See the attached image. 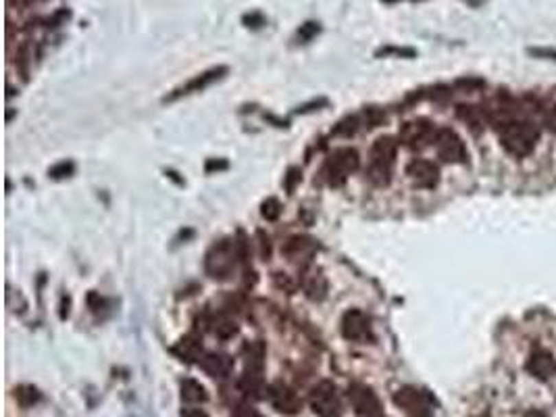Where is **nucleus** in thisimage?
<instances>
[{
    "mask_svg": "<svg viewBox=\"0 0 556 417\" xmlns=\"http://www.w3.org/2000/svg\"><path fill=\"white\" fill-rule=\"evenodd\" d=\"M540 138V130L535 124L527 122V119H513L507 126L500 128V144L502 148L513 155V157H527L533 153L535 144Z\"/></svg>",
    "mask_w": 556,
    "mask_h": 417,
    "instance_id": "obj_1",
    "label": "nucleus"
},
{
    "mask_svg": "<svg viewBox=\"0 0 556 417\" xmlns=\"http://www.w3.org/2000/svg\"><path fill=\"white\" fill-rule=\"evenodd\" d=\"M396 153H398V142L394 138L384 136L375 140L373 148H371V163H369V180L375 186L390 184Z\"/></svg>",
    "mask_w": 556,
    "mask_h": 417,
    "instance_id": "obj_2",
    "label": "nucleus"
},
{
    "mask_svg": "<svg viewBox=\"0 0 556 417\" xmlns=\"http://www.w3.org/2000/svg\"><path fill=\"white\" fill-rule=\"evenodd\" d=\"M240 261L235 240H219L211 247L205 259V269L215 280H227Z\"/></svg>",
    "mask_w": 556,
    "mask_h": 417,
    "instance_id": "obj_3",
    "label": "nucleus"
},
{
    "mask_svg": "<svg viewBox=\"0 0 556 417\" xmlns=\"http://www.w3.org/2000/svg\"><path fill=\"white\" fill-rule=\"evenodd\" d=\"M358 167H360V159L354 148H338L329 155L323 173L332 186H340Z\"/></svg>",
    "mask_w": 556,
    "mask_h": 417,
    "instance_id": "obj_4",
    "label": "nucleus"
},
{
    "mask_svg": "<svg viewBox=\"0 0 556 417\" xmlns=\"http://www.w3.org/2000/svg\"><path fill=\"white\" fill-rule=\"evenodd\" d=\"M436 128L434 124L429 122V119H413V122H406L402 128H400V134H398V140L417 150V148H423L427 146L429 142L436 140Z\"/></svg>",
    "mask_w": 556,
    "mask_h": 417,
    "instance_id": "obj_5",
    "label": "nucleus"
},
{
    "mask_svg": "<svg viewBox=\"0 0 556 417\" xmlns=\"http://www.w3.org/2000/svg\"><path fill=\"white\" fill-rule=\"evenodd\" d=\"M434 144H436L438 157L444 163H465L467 161V146L454 130H450V128L438 130Z\"/></svg>",
    "mask_w": 556,
    "mask_h": 417,
    "instance_id": "obj_6",
    "label": "nucleus"
},
{
    "mask_svg": "<svg viewBox=\"0 0 556 417\" xmlns=\"http://www.w3.org/2000/svg\"><path fill=\"white\" fill-rule=\"evenodd\" d=\"M225 74H227V67H225V65L211 67V69H207V71L194 76L192 80H188L185 84H181L179 88H175L169 96H165V102H173V100H177V98H181V96H190V94H194V92H202V90H207L209 86H213L215 82H219Z\"/></svg>",
    "mask_w": 556,
    "mask_h": 417,
    "instance_id": "obj_7",
    "label": "nucleus"
},
{
    "mask_svg": "<svg viewBox=\"0 0 556 417\" xmlns=\"http://www.w3.org/2000/svg\"><path fill=\"white\" fill-rule=\"evenodd\" d=\"M311 407L319 417H338L340 415V398L336 386L327 380L319 382L311 392Z\"/></svg>",
    "mask_w": 556,
    "mask_h": 417,
    "instance_id": "obj_8",
    "label": "nucleus"
},
{
    "mask_svg": "<svg viewBox=\"0 0 556 417\" xmlns=\"http://www.w3.org/2000/svg\"><path fill=\"white\" fill-rule=\"evenodd\" d=\"M348 398L354 407V411L360 417H378L382 415V403L378 394L364 384H352L348 388Z\"/></svg>",
    "mask_w": 556,
    "mask_h": 417,
    "instance_id": "obj_9",
    "label": "nucleus"
},
{
    "mask_svg": "<svg viewBox=\"0 0 556 417\" xmlns=\"http://www.w3.org/2000/svg\"><path fill=\"white\" fill-rule=\"evenodd\" d=\"M342 334H344V338H348L352 342H367V340L373 338L369 317L358 309H350L348 313H344V317H342Z\"/></svg>",
    "mask_w": 556,
    "mask_h": 417,
    "instance_id": "obj_10",
    "label": "nucleus"
},
{
    "mask_svg": "<svg viewBox=\"0 0 556 417\" xmlns=\"http://www.w3.org/2000/svg\"><path fill=\"white\" fill-rule=\"evenodd\" d=\"M394 403L413 415H429L431 398L427 392H423L415 386H404L394 394Z\"/></svg>",
    "mask_w": 556,
    "mask_h": 417,
    "instance_id": "obj_11",
    "label": "nucleus"
},
{
    "mask_svg": "<svg viewBox=\"0 0 556 417\" xmlns=\"http://www.w3.org/2000/svg\"><path fill=\"white\" fill-rule=\"evenodd\" d=\"M406 175L417 188H434L440 180L438 167L427 159H415L406 167Z\"/></svg>",
    "mask_w": 556,
    "mask_h": 417,
    "instance_id": "obj_12",
    "label": "nucleus"
},
{
    "mask_svg": "<svg viewBox=\"0 0 556 417\" xmlns=\"http://www.w3.org/2000/svg\"><path fill=\"white\" fill-rule=\"evenodd\" d=\"M267 396L271 401V405L279 411V413H286V415H294L302 409V401L298 398V394L283 386V384H273L269 390H267Z\"/></svg>",
    "mask_w": 556,
    "mask_h": 417,
    "instance_id": "obj_13",
    "label": "nucleus"
},
{
    "mask_svg": "<svg viewBox=\"0 0 556 417\" xmlns=\"http://www.w3.org/2000/svg\"><path fill=\"white\" fill-rule=\"evenodd\" d=\"M527 372L537 380H548L556 372V363L548 350H533L527 359Z\"/></svg>",
    "mask_w": 556,
    "mask_h": 417,
    "instance_id": "obj_14",
    "label": "nucleus"
},
{
    "mask_svg": "<svg viewBox=\"0 0 556 417\" xmlns=\"http://www.w3.org/2000/svg\"><path fill=\"white\" fill-rule=\"evenodd\" d=\"M315 253V245L308 240V238H302V236H294L286 243L283 247V255L292 261V263H308L311 261Z\"/></svg>",
    "mask_w": 556,
    "mask_h": 417,
    "instance_id": "obj_15",
    "label": "nucleus"
},
{
    "mask_svg": "<svg viewBox=\"0 0 556 417\" xmlns=\"http://www.w3.org/2000/svg\"><path fill=\"white\" fill-rule=\"evenodd\" d=\"M200 368L211 378H227L233 372V359L221 352H211L200 359Z\"/></svg>",
    "mask_w": 556,
    "mask_h": 417,
    "instance_id": "obj_16",
    "label": "nucleus"
},
{
    "mask_svg": "<svg viewBox=\"0 0 556 417\" xmlns=\"http://www.w3.org/2000/svg\"><path fill=\"white\" fill-rule=\"evenodd\" d=\"M173 352L179 357V359H183V361H188V363H192V361H200L202 359V342H200V338H196V336H183L175 346H173Z\"/></svg>",
    "mask_w": 556,
    "mask_h": 417,
    "instance_id": "obj_17",
    "label": "nucleus"
},
{
    "mask_svg": "<svg viewBox=\"0 0 556 417\" xmlns=\"http://www.w3.org/2000/svg\"><path fill=\"white\" fill-rule=\"evenodd\" d=\"M263 388H265V384H263L261 372H257V370H248V372H246V374L242 376V380H240V390H242L244 394L261 396Z\"/></svg>",
    "mask_w": 556,
    "mask_h": 417,
    "instance_id": "obj_18",
    "label": "nucleus"
},
{
    "mask_svg": "<svg viewBox=\"0 0 556 417\" xmlns=\"http://www.w3.org/2000/svg\"><path fill=\"white\" fill-rule=\"evenodd\" d=\"M181 398L188 401V403H205L207 401V390L196 380H183L181 382Z\"/></svg>",
    "mask_w": 556,
    "mask_h": 417,
    "instance_id": "obj_19",
    "label": "nucleus"
},
{
    "mask_svg": "<svg viewBox=\"0 0 556 417\" xmlns=\"http://www.w3.org/2000/svg\"><path fill=\"white\" fill-rule=\"evenodd\" d=\"M211 326H213V334L221 340H229L238 334V324L227 315H217Z\"/></svg>",
    "mask_w": 556,
    "mask_h": 417,
    "instance_id": "obj_20",
    "label": "nucleus"
},
{
    "mask_svg": "<svg viewBox=\"0 0 556 417\" xmlns=\"http://www.w3.org/2000/svg\"><path fill=\"white\" fill-rule=\"evenodd\" d=\"M304 290L313 301H321L325 296V292H327V282H325V278L321 273H313V275H308L304 280Z\"/></svg>",
    "mask_w": 556,
    "mask_h": 417,
    "instance_id": "obj_21",
    "label": "nucleus"
},
{
    "mask_svg": "<svg viewBox=\"0 0 556 417\" xmlns=\"http://www.w3.org/2000/svg\"><path fill=\"white\" fill-rule=\"evenodd\" d=\"M244 354H246V363H248V370H257L261 372L263 368V357H265V348L261 342H251L244 346Z\"/></svg>",
    "mask_w": 556,
    "mask_h": 417,
    "instance_id": "obj_22",
    "label": "nucleus"
},
{
    "mask_svg": "<svg viewBox=\"0 0 556 417\" xmlns=\"http://www.w3.org/2000/svg\"><path fill=\"white\" fill-rule=\"evenodd\" d=\"M321 34V23L319 21H306L296 30L294 42L296 44H308L311 40H315Z\"/></svg>",
    "mask_w": 556,
    "mask_h": 417,
    "instance_id": "obj_23",
    "label": "nucleus"
},
{
    "mask_svg": "<svg viewBox=\"0 0 556 417\" xmlns=\"http://www.w3.org/2000/svg\"><path fill=\"white\" fill-rule=\"evenodd\" d=\"M459 117L463 122L473 128V130H481V124H483V113L477 109V106H469V104H463L459 106Z\"/></svg>",
    "mask_w": 556,
    "mask_h": 417,
    "instance_id": "obj_24",
    "label": "nucleus"
},
{
    "mask_svg": "<svg viewBox=\"0 0 556 417\" xmlns=\"http://www.w3.org/2000/svg\"><path fill=\"white\" fill-rule=\"evenodd\" d=\"M15 398L19 401V405H23V407H32V405H36V403L40 401V392H38L34 386L23 384V386L15 388Z\"/></svg>",
    "mask_w": 556,
    "mask_h": 417,
    "instance_id": "obj_25",
    "label": "nucleus"
},
{
    "mask_svg": "<svg viewBox=\"0 0 556 417\" xmlns=\"http://www.w3.org/2000/svg\"><path fill=\"white\" fill-rule=\"evenodd\" d=\"M261 213H263V217H265L267 221H275V219L281 215V205H279V201H277V199H267V201L263 203V207H261Z\"/></svg>",
    "mask_w": 556,
    "mask_h": 417,
    "instance_id": "obj_26",
    "label": "nucleus"
},
{
    "mask_svg": "<svg viewBox=\"0 0 556 417\" xmlns=\"http://www.w3.org/2000/svg\"><path fill=\"white\" fill-rule=\"evenodd\" d=\"M356 128H358V119H356V117H346L344 122L338 124L336 134H338V136H352V134L356 132Z\"/></svg>",
    "mask_w": 556,
    "mask_h": 417,
    "instance_id": "obj_27",
    "label": "nucleus"
},
{
    "mask_svg": "<svg viewBox=\"0 0 556 417\" xmlns=\"http://www.w3.org/2000/svg\"><path fill=\"white\" fill-rule=\"evenodd\" d=\"M73 169H76V167H73V163L63 161V163L54 165V167L48 171V175H50V177H56V180H58V177H67V175H71V173H73Z\"/></svg>",
    "mask_w": 556,
    "mask_h": 417,
    "instance_id": "obj_28",
    "label": "nucleus"
},
{
    "mask_svg": "<svg viewBox=\"0 0 556 417\" xmlns=\"http://www.w3.org/2000/svg\"><path fill=\"white\" fill-rule=\"evenodd\" d=\"M242 21H244V25L246 27H253V30H259V27H263L265 23H267V19L261 15V13H246L244 17H242Z\"/></svg>",
    "mask_w": 556,
    "mask_h": 417,
    "instance_id": "obj_29",
    "label": "nucleus"
},
{
    "mask_svg": "<svg viewBox=\"0 0 556 417\" xmlns=\"http://www.w3.org/2000/svg\"><path fill=\"white\" fill-rule=\"evenodd\" d=\"M364 117H367V124H369V128H375V126H380V124L384 122V119H386L384 111H380V109H367Z\"/></svg>",
    "mask_w": 556,
    "mask_h": 417,
    "instance_id": "obj_30",
    "label": "nucleus"
},
{
    "mask_svg": "<svg viewBox=\"0 0 556 417\" xmlns=\"http://www.w3.org/2000/svg\"><path fill=\"white\" fill-rule=\"evenodd\" d=\"M456 88L465 90V92H471V90H477V88H483V80H477V78H461L456 82Z\"/></svg>",
    "mask_w": 556,
    "mask_h": 417,
    "instance_id": "obj_31",
    "label": "nucleus"
},
{
    "mask_svg": "<svg viewBox=\"0 0 556 417\" xmlns=\"http://www.w3.org/2000/svg\"><path fill=\"white\" fill-rule=\"evenodd\" d=\"M386 56V54H400V56H415V50L413 48H396V46H386V48H380L378 50V56Z\"/></svg>",
    "mask_w": 556,
    "mask_h": 417,
    "instance_id": "obj_32",
    "label": "nucleus"
},
{
    "mask_svg": "<svg viewBox=\"0 0 556 417\" xmlns=\"http://www.w3.org/2000/svg\"><path fill=\"white\" fill-rule=\"evenodd\" d=\"M300 177H302V173H300V169H296V167H292V169L288 171V175H286V188H288V192H294V188H296V184L300 182Z\"/></svg>",
    "mask_w": 556,
    "mask_h": 417,
    "instance_id": "obj_33",
    "label": "nucleus"
},
{
    "mask_svg": "<svg viewBox=\"0 0 556 417\" xmlns=\"http://www.w3.org/2000/svg\"><path fill=\"white\" fill-rule=\"evenodd\" d=\"M544 126H546L552 134H556V104L544 115Z\"/></svg>",
    "mask_w": 556,
    "mask_h": 417,
    "instance_id": "obj_34",
    "label": "nucleus"
},
{
    "mask_svg": "<svg viewBox=\"0 0 556 417\" xmlns=\"http://www.w3.org/2000/svg\"><path fill=\"white\" fill-rule=\"evenodd\" d=\"M235 417H263L259 411H255L253 407H248V405H240V407H235V413H233Z\"/></svg>",
    "mask_w": 556,
    "mask_h": 417,
    "instance_id": "obj_35",
    "label": "nucleus"
},
{
    "mask_svg": "<svg viewBox=\"0 0 556 417\" xmlns=\"http://www.w3.org/2000/svg\"><path fill=\"white\" fill-rule=\"evenodd\" d=\"M259 238H261V257H269L271 255V245H269V238H265L263 232H259Z\"/></svg>",
    "mask_w": 556,
    "mask_h": 417,
    "instance_id": "obj_36",
    "label": "nucleus"
},
{
    "mask_svg": "<svg viewBox=\"0 0 556 417\" xmlns=\"http://www.w3.org/2000/svg\"><path fill=\"white\" fill-rule=\"evenodd\" d=\"M181 417H209V415L202 409H196L194 407V409H183L181 411Z\"/></svg>",
    "mask_w": 556,
    "mask_h": 417,
    "instance_id": "obj_37",
    "label": "nucleus"
},
{
    "mask_svg": "<svg viewBox=\"0 0 556 417\" xmlns=\"http://www.w3.org/2000/svg\"><path fill=\"white\" fill-rule=\"evenodd\" d=\"M275 282H277V286H281V288L286 286V290H288V292H294V284H292L288 278H281V273H277Z\"/></svg>",
    "mask_w": 556,
    "mask_h": 417,
    "instance_id": "obj_38",
    "label": "nucleus"
},
{
    "mask_svg": "<svg viewBox=\"0 0 556 417\" xmlns=\"http://www.w3.org/2000/svg\"><path fill=\"white\" fill-rule=\"evenodd\" d=\"M227 167V163H217V161H211L209 165H207V171H213V169H225Z\"/></svg>",
    "mask_w": 556,
    "mask_h": 417,
    "instance_id": "obj_39",
    "label": "nucleus"
},
{
    "mask_svg": "<svg viewBox=\"0 0 556 417\" xmlns=\"http://www.w3.org/2000/svg\"><path fill=\"white\" fill-rule=\"evenodd\" d=\"M523 417H546L542 411H529V413H525Z\"/></svg>",
    "mask_w": 556,
    "mask_h": 417,
    "instance_id": "obj_40",
    "label": "nucleus"
},
{
    "mask_svg": "<svg viewBox=\"0 0 556 417\" xmlns=\"http://www.w3.org/2000/svg\"><path fill=\"white\" fill-rule=\"evenodd\" d=\"M384 3H388V5H394V3H398V0H384Z\"/></svg>",
    "mask_w": 556,
    "mask_h": 417,
    "instance_id": "obj_41",
    "label": "nucleus"
},
{
    "mask_svg": "<svg viewBox=\"0 0 556 417\" xmlns=\"http://www.w3.org/2000/svg\"><path fill=\"white\" fill-rule=\"evenodd\" d=\"M415 417H429V415H415Z\"/></svg>",
    "mask_w": 556,
    "mask_h": 417,
    "instance_id": "obj_42",
    "label": "nucleus"
},
{
    "mask_svg": "<svg viewBox=\"0 0 556 417\" xmlns=\"http://www.w3.org/2000/svg\"><path fill=\"white\" fill-rule=\"evenodd\" d=\"M378 417H384V413H382V415H378Z\"/></svg>",
    "mask_w": 556,
    "mask_h": 417,
    "instance_id": "obj_43",
    "label": "nucleus"
}]
</instances>
